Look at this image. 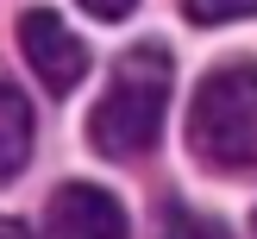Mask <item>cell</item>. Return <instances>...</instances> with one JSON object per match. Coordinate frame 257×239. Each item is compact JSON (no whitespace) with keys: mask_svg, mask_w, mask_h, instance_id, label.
Returning a JSON list of instances; mask_svg holds the SVG:
<instances>
[{"mask_svg":"<svg viewBox=\"0 0 257 239\" xmlns=\"http://www.w3.org/2000/svg\"><path fill=\"white\" fill-rule=\"evenodd\" d=\"M170 88H176V63L163 44H138L132 57H119L107 95L88 113V138L100 157H145L163 138V113H170Z\"/></svg>","mask_w":257,"mask_h":239,"instance_id":"cell-1","label":"cell"},{"mask_svg":"<svg viewBox=\"0 0 257 239\" xmlns=\"http://www.w3.org/2000/svg\"><path fill=\"white\" fill-rule=\"evenodd\" d=\"M188 151L207 170H257V69L251 63H226L195 88L188 107Z\"/></svg>","mask_w":257,"mask_h":239,"instance_id":"cell-2","label":"cell"},{"mask_svg":"<svg viewBox=\"0 0 257 239\" xmlns=\"http://www.w3.org/2000/svg\"><path fill=\"white\" fill-rule=\"evenodd\" d=\"M19 50H25L32 75L50 88V95H69V88L88 75V44H82V38H75L50 7L19 13Z\"/></svg>","mask_w":257,"mask_h":239,"instance_id":"cell-3","label":"cell"},{"mask_svg":"<svg viewBox=\"0 0 257 239\" xmlns=\"http://www.w3.org/2000/svg\"><path fill=\"white\" fill-rule=\"evenodd\" d=\"M44 239H132V226L100 183H63L44 208Z\"/></svg>","mask_w":257,"mask_h":239,"instance_id":"cell-4","label":"cell"},{"mask_svg":"<svg viewBox=\"0 0 257 239\" xmlns=\"http://www.w3.org/2000/svg\"><path fill=\"white\" fill-rule=\"evenodd\" d=\"M32 107H25V95L0 75V183H13V176L25 170V157H32Z\"/></svg>","mask_w":257,"mask_h":239,"instance_id":"cell-5","label":"cell"},{"mask_svg":"<svg viewBox=\"0 0 257 239\" xmlns=\"http://www.w3.org/2000/svg\"><path fill=\"white\" fill-rule=\"evenodd\" d=\"M157 239H232V233H226L220 220H207V214H195V208H170Z\"/></svg>","mask_w":257,"mask_h":239,"instance_id":"cell-6","label":"cell"},{"mask_svg":"<svg viewBox=\"0 0 257 239\" xmlns=\"http://www.w3.org/2000/svg\"><path fill=\"white\" fill-rule=\"evenodd\" d=\"M182 13H188L195 25H226V19L257 13V0H182Z\"/></svg>","mask_w":257,"mask_h":239,"instance_id":"cell-7","label":"cell"},{"mask_svg":"<svg viewBox=\"0 0 257 239\" xmlns=\"http://www.w3.org/2000/svg\"><path fill=\"white\" fill-rule=\"evenodd\" d=\"M75 7H82V13H94V19H125L138 0H75Z\"/></svg>","mask_w":257,"mask_h":239,"instance_id":"cell-8","label":"cell"},{"mask_svg":"<svg viewBox=\"0 0 257 239\" xmlns=\"http://www.w3.org/2000/svg\"><path fill=\"white\" fill-rule=\"evenodd\" d=\"M0 239H32V233H25L19 220H7V214H0Z\"/></svg>","mask_w":257,"mask_h":239,"instance_id":"cell-9","label":"cell"},{"mask_svg":"<svg viewBox=\"0 0 257 239\" xmlns=\"http://www.w3.org/2000/svg\"><path fill=\"white\" fill-rule=\"evenodd\" d=\"M251 233H257V214H251Z\"/></svg>","mask_w":257,"mask_h":239,"instance_id":"cell-10","label":"cell"}]
</instances>
